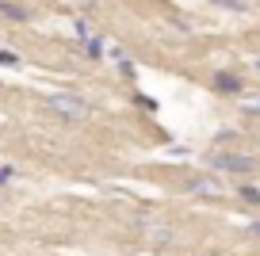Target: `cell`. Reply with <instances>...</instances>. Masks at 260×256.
Segmentation results:
<instances>
[{
  "mask_svg": "<svg viewBox=\"0 0 260 256\" xmlns=\"http://www.w3.org/2000/svg\"><path fill=\"white\" fill-rule=\"evenodd\" d=\"M46 107L54 115H61V119H69V122L92 119V104L81 100V96H69V92H54V96H46Z\"/></svg>",
  "mask_w": 260,
  "mask_h": 256,
  "instance_id": "1",
  "label": "cell"
},
{
  "mask_svg": "<svg viewBox=\"0 0 260 256\" xmlns=\"http://www.w3.org/2000/svg\"><path fill=\"white\" fill-rule=\"evenodd\" d=\"M207 168H222V172H256V157H245V153H207Z\"/></svg>",
  "mask_w": 260,
  "mask_h": 256,
  "instance_id": "2",
  "label": "cell"
},
{
  "mask_svg": "<svg viewBox=\"0 0 260 256\" xmlns=\"http://www.w3.org/2000/svg\"><path fill=\"white\" fill-rule=\"evenodd\" d=\"M184 191L187 195H203V199H218L222 184L214 176H191V180H184Z\"/></svg>",
  "mask_w": 260,
  "mask_h": 256,
  "instance_id": "3",
  "label": "cell"
},
{
  "mask_svg": "<svg viewBox=\"0 0 260 256\" xmlns=\"http://www.w3.org/2000/svg\"><path fill=\"white\" fill-rule=\"evenodd\" d=\"M214 88H218V92H226V96H241L245 80L237 77V73H214Z\"/></svg>",
  "mask_w": 260,
  "mask_h": 256,
  "instance_id": "4",
  "label": "cell"
},
{
  "mask_svg": "<svg viewBox=\"0 0 260 256\" xmlns=\"http://www.w3.org/2000/svg\"><path fill=\"white\" fill-rule=\"evenodd\" d=\"M0 16H8L12 23H27V19H31V12H27L23 4H12V0H0Z\"/></svg>",
  "mask_w": 260,
  "mask_h": 256,
  "instance_id": "5",
  "label": "cell"
},
{
  "mask_svg": "<svg viewBox=\"0 0 260 256\" xmlns=\"http://www.w3.org/2000/svg\"><path fill=\"white\" fill-rule=\"evenodd\" d=\"M237 199H241V203H249V207H260V187H252V184L237 187Z\"/></svg>",
  "mask_w": 260,
  "mask_h": 256,
  "instance_id": "6",
  "label": "cell"
},
{
  "mask_svg": "<svg viewBox=\"0 0 260 256\" xmlns=\"http://www.w3.org/2000/svg\"><path fill=\"white\" fill-rule=\"evenodd\" d=\"M214 8H226V12H249L252 0H211Z\"/></svg>",
  "mask_w": 260,
  "mask_h": 256,
  "instance_id": "7",
  "label": "cell"
},
{
  "mask_svg": "<svg viewBox=\"0 0 260 256\" xmlns=\"http://www.w3.org/2000/svg\"><path fill=\"white\" fill-rule=\"evenodd\" d=\"M149 241H153V245H169V241H172V230H169V226H153Z\"/></svg>",
  "mask_w": 260,
  "mask_h": 256,
  "instance_id": "8",
  "label": "cell"
},
{
  "mask_svg": "<svg viewBox=\"0 0 260 256\" xmlns=\"http://www.w3.org/2000/svg\"><path fill=\"white\" fill-rule=\"evenodd\" d=\"M77 50H81V54H88V57H100V54H104V42H100V39H88V42H81Z\"/></svg>",
  "mask_w": 260,
  "mask_h": 256,
  "instance_id": "9",
  "label": "cell"
},
{
  "mask_svg": "<svg viewBox=\"0 0 260 256\" xmlns=\"http://www.w3.org/2000/svg\"><path fill=\"white\" fill-rule=\"evenodd\" d=\"M241 111H245V115H252V119H260V96H249V100L241 104Z\"/></svg>",
  "mask_w": 260,
  "mask_h": 256,
  "instance_id": "10",
  "label": "cell"
},
{
  "mask_svg": "<svg viewBox=\"0 0 260 256\" xmlns=\"http://www.w3.org/2000/svg\"><path fill=\"white\" fill-rule=\"evenodd\" d=\"M134 104H138L142 111H153V107H157V100H153V96H134Z\"/></svg>",
  "mask_w": 260,
  "mask_h": 256,
  "instance_id": "11",
  "label": "cell"
},
{
  "mask_svg": "<svg viewBox=\"0 0 260 256\" xmlns=\"http://www.w3.org/2000/svg\"><path fill=\"white\" fill-rule=\"evenodd\" d=\"M12 180H16V168H12V165H4V168H0V187H4V184H12Z\"/></svg>",
  "mask_w": 260,
  "mask_h": 256,
  "instance_id": "12",
  "label": "cell"
},
{
  "mask_svg": "<svg viewBox=\"0 0 260 256\" xmlns=\"http://www.w3.org/2000/svg\"><path fill=\"white\" fill-rule=\"evenodd\" d=\"M0 65H19V57L8 54V50H0Z\"/></svg>",
  "mask_w": 260,
  "mask_h": 256,
  "instance_id": "13",
  "label": "cell"
},
{
  "mask_svg": "<svg viewBox=\"0 0 260 256\" xmlns=\"http://www.w3.org/2000/svg\"><path fill=\"white\" fill-rule=\"evenodd\" d=\"M249 233H252V237H260V222H252V226H249Z\"/></svg>",
  "mask_w": 260,
  "mask_h": 256,
  "instance_id": "14",
  "label": "cell"
},
{
  "mask_svg": "<svg viewBox=\"0 0 260 256\" xmlns=\"http://www.w3.org/2000/svg\"><path fill=\"white\" fill-rule=\"evenodd\" d=\"M81 4H96V0H81Z\"/></svg>",
  "mask_w": 260,
  "mask_h": 256,
  "instance_id": "15",
  "label": "cell"
},
{
  "mask_svg": "<svg viewBox=\"0 0 260 256\" xmlns=\"http://www.w3.org/2000/svg\"><path fill=\"white\" fill-rule=\"evenodd\" d=\"M256 69H260V61H256Z\"/></svg>",
  "mask_w": 260,
  "mask_h": 256,
  "instance_id": "16",
  "label": "cell"
}]
</instances>
